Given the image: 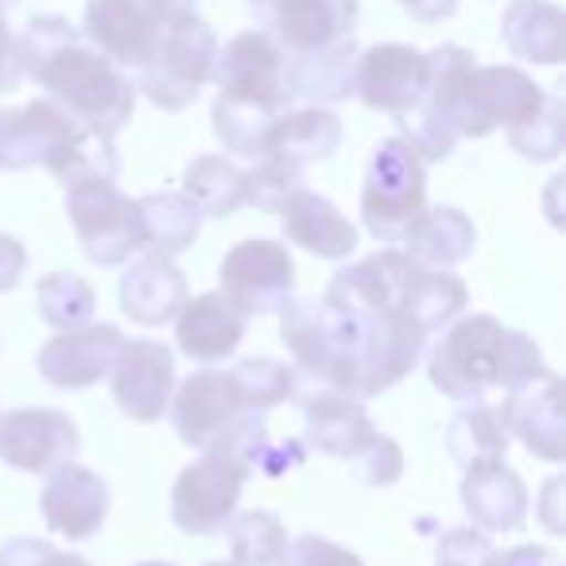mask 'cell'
Listing matches in <instances>:
<instances>
[{
	"label": "cell",
	"mask_w": 566,
	"mask_h": 566,
	"mask_svg": "<svg viewBox=\"0 0 566 566\" xmlns=\"http://www.w3.org/2000/svg\"><path fill=\"white\" fill-rule=\"evenodd\" d=\"M233 380L241 385V396L249 403V411H268L275 403L287 400V388H292V369L275 357H244L237 361Z\"/></svg>",
	"instance_id": "obj_39"
},
{
	"label": "cell",
	"mask_w": 566,
	"mask_h": 566,
	"mask_svg": "<svg viewBox=\"0 0 566 566\" xmlns=\"http://www.w3.org/2000/svg\"><path fill=\"white\" fill-rule=\"evenodd\" d=\"M35 311L51 331H78V326L94 323L97 295L78 272H51L35 287Z\"/></svg>",
	"instance_id": "obj_35"
},
{
	"label": "cell",
	"mask_w": 566,
	"mask_h": 566,
	"mask_svg": "<svg viewBox=\"0 0 566 566\" xmlns=\"http://www.w3.org/2000/svg\"><path fill=\"white\" fill-rule=\"evenodd\" d=\"M501 40L524 63L558 66L566 59V12L551 0H512L501 20Z\"/></svg>",
	"instance_id": "obj_27"
},
{
	"label": "cell",
	"mask_w": 566,
	"mask_h": 566,
	"mask_svg": "<svg viewBox=\"0 0 566 566\" xmlns=\"http://www.w3.org/2000/svg\"><path fill=\"white\" fill-rule=\"evenodd\" d=\"M133 4H140V9L148 12L159 28H164L167 20H179V17L198 12V0H133Z\"/></svg>",
	"instance_id": "obj_49"
},
{
	"label": "cell",
	"mask_w": 566,
	"mask_h": 566,
	"mask_svg": "<svg viewBox=\"0 0 566 566\" xmlns=\"http://www.w3.org/2000/svg\"><path fill=\"white\" fill-rule=\"evenodd\" d=\"M509 144L524 159H535V164H551V159L563 156V148H566L563 102H558V97H547V105H543L532 120L509 128Z\"/></svg>",
	"instance_id": "obj_38"
},
{
	"label": "cell",
	"mask_w": 566,
	"mask_h": 566,
	"mask_svg": "<svg viewBox=\"0 0 566 566\" xmlns=\"http://www.w3.org/2000/svg\"><path fill=\"white\" fill-rule=\"evenodd\" d=\"M303 408V439L318 454L342 458V462H354L373 439H377V427H373L369 411L361 408V400L338 392V388H326V392L311 396Z\"/></svg>",
	"instance_id": "obj_22"
},
{
	"label": "cell",
	"mask_w": 566,
	"mask_h": 566,
	"mask_svg": "<svg viewBox=\"0 0 566 566\" xmlns=\"http://www.w3.org/2000/svg\"><path fill=\"white\" fill-rule=\"evenodd\" d=\"M244 167L226 156H198L182 171V195L202 210V218H233L244 206Z\"/></svg>",
	"instance_id": "obj_32"
},
{
	"label": "cell",
	"mask_w": 566,
	"mask_h": 566,
	"mask_svg": "<svg viewBox=\"0 0 566 566\" xmlns=\"http://www.w3.org/2000/svg\"><path fill=\"white\" fill-rule=\"evenodd\" d=\"M140 566H175V563H140Z\"/></svg>",
	"instance_id": "obj_53"
},
{
	"label": "cell",
	"mask_w": 566,
	"mask_h": 566,
	"mask_svg": "<svg viewBox=\"0 0 566 566\" xmlns=\"http://www.w3.org/2000/svg\"><path fill=\"white\" fill-rule=\"evenodd\" d=\"M496 411H501L509 434H516L532 450V458H543V462H555V465L566 458L563 380L551 369H543L539 377L504 392V403Z\"/></svg>",
	"instance_id": "obj_16"
},
{
	"label": "cell",
	"mask_w": 566,
	"mask_h": 566,
	"mask_svg": "<svg viewBox=\"0 0 566 566\" xmlns=\"http://www.w3.org/2000/svg\"><path fill=\"white\" fill-rule=\"evenodd\" d=\"M547 105V94L520 66H473L462 136L481 140L493 128H516Z\"/></svg>",
	"instance_id": "obj_13"
},
{
	"label": "cell",
	"mask_w": 566,
	"mask_h": 566,
	"mask_svg": "<svg viewBox=\"0 0 566 566\" xmlns=\"http://www.w3.org/2000/svg\"><path fill=\"white\" fill-rule=\"evenodd\" d=\"M113 400L133 423H159L175 392V354L164 342L133 338L113 361Z\"/></svg>",
	"instance_id": "obj_14"
},
{
	"label": "cell",
	"mask_w": 566,
	"mask_h": 566,
	"mask_svg": "<svg viewBox=\"0 0 566 566\" xmlns=\"http://www.w3.org/2000/svg\"><path fill=\"white\" fill-rule=\"evenodd\" d=\"M20 74L48 90V97L94 133H120L133 120L136 86L117 63L94 51L63 17H32L17 40Z\"/></svg>",
	"instance_id": "obj_1"
},
{
	"label": "cell",
	"mask_w": 566,
	"mask_h": 566,
	"mask_svg": "<svg viewBox=\"0 0 566 566\" xmlns=\"http://www.w3.org/2000/svg\"><path fill=\"white\" fill-rule=\"evenodd\" d=\"M210 120H213V136L226 144V151H233L241 159H260L275 113L260 109V105L233 102V97H218L210 109Z\"/></svg>",
	"instance_id": "obj_37"
},
{
	"label": "cell",
	"mask_w": 566,
	"mask_h": 566,
	"mask_svg": "<svg viewBox=\"0 0 566 566\" xmlns=\"http://www.w3.org/2000/svg\"><path fill=\"white\" fill-rule=\"evenodd\" d=\"M9 4H17V0H0V12H4V9H9Z\"/></svg>",
	"instance_id": "obj_52"
},
{
	"label": "cell",
	"mask_w": 566,
	"mask_h": 566,
	"mask_svg": "<svg viewBox=\"0 0 566 566\" xmlns=\"http://www.w3.org/2000/svg\"><path fill=\"white\" fill-rule=\"evenodd\" d=\"M283 55H315L354 40L357 0H244Z\"/></svg>",
	"instance_id": "obj_8"
},
{
	"label": "cell",
	"mask_w": 566,
	"mask_h": 566,
	"mask_svg": "<svg viewBox=\"0 0 566 566\" xmlns=\"http://www.w3.org/2000/svg\"><path fill=\"white\" fill-rule=\"evenodd\" d=\"M0 566H90V558L74 555V551H59L48 539H32L20 535L0 547Z\"/></svg>",
	"instance_id": "obj_42"
},
{
	"label": "cell",
	"mask_w": 566,
	"mask_h": 566,
	"mask_svg": "<svg viewBox=\"0 0 566 566\" xmlns=\"http://www.w3.org/2000/svg\"><path fill=\"white\" fill-rule=\"evenodd\" d=\"M485 566H563V558L551 547H535V543H520L509 551H493Z\"/></svg>",
	"instance_id": "obj_46"
},
{
	"label": "cell",
	"mask_w": 566,
	"mask_h": 566,
	"mask_svg": "<svg viewBox=\"0 0 566 566\" xmlns=\"http://www.w3.org/2000/svg\"><path fill=\"white\" fill-rule=\"evenodd\" d=\"M221 300L237 315H275L295 295V264L283 241L252 237L221 256L218 268Z\"/></svg>",
	"instance_id": "obj_6"
},
{
	"label": "cell",
	"mask_w": 566,
	"mask_h": 566,
	"mask_svg": "<svg viewBox=\"0 0 566 566\" xmlns=\"http://www.w3.org/2000/svg\"><path fill=\"white\" fill-rule=\"evenodd\" d=\"M354 63H357V43L346 40L331 51H315V55H283V82L292 102L311 105H334L354 97Z\"/></svg>",
	"instance_id": "obj_28"
},
{
	"label": "cell",
	"mask_w": 566,
	"mask_h": 566,
	"mask_svg": "<svg viewBox=\"0 0 566 566\" xmlns=\"http://www.w3.org/2000/svg\"><path fill=\"white\" fill-rule=\"evenodd\" d=\"M120 346H125L120 326L86 323L78 331H59L51 342H43L35 354V369L51 388L82 392V388H94L97 380L109 377Z\"/></svg>",
	"instance_id": "obj_12"
},
{
	"label": "cell",
	"mask_w": 566,
	"mask_h": 566,
	"mask_svg": "<svg viewBox=\"0 0 566 566\" xmlns=\"http://www.w3.org/2000/svg\"><path fill=\"white\" fill-rule=\"evenodd\" d=\"M40 512L51 532L63 539H94L109 516V485L86 465L63 462L51 470L48 485H43Z\"/></svg>",
	"instance_id": "obj_18"
},
{
	"label": "cell",
	"mask_w": 566,
	"mask_h": 566,
	"mask_svg": "<svg viewBox=\"0 0 566 566\" xmlns=\"http://www.w3.org/2000/svg\"><path fill=\"white\" fill-rule=\"evenodd\" d=\"M427 90V55L408 43H377L354 63V97L377 113H411Z\"/></svg>",
	"instance_id": "obj_15"
},
{
	"label": "cell",
	"mask_w": 566,
	"mask_h": 566,
	"mask_svg": "<svg viewBox=\"0 0 566 566\" xmlns=\"http://www.w3.org/2000/svg\"><path fill=\"white\" fill-rule=\"evenodd\" d=\"M78 427L59 408H17L0 411V462L20 473H51L74 462Z\"/></svg>",
	"instance_id": "obj_11"
},
{
	"label": "cell",
	"mask_w": 566,
	"mask_h": 566,
	"mask_svg": "<svg viewBox=\"0 0 566 566\" xmlns=\"http://www.w3.org/2000/svg\"><path fill=\"white\" fill-rule=\"evenodd\" d=\"M462 504L470 512L473 527H481L485 535L520 532L527 520V485L520 481L516 470L504 465V458L473 462L465 465L462 478Z\"/></svg>",
	"instance_id": "obj_21"
},
{
	"label": "cell",
	"mask_w": 566,
	"mask_h": 566,
	"mask_svg": "<svg viewBox=\"0 0 566 566\" xmlns=\"http://www.w3.org/2000/svg\"><path fill=\"white\" fill-rule=\"evenodd\" d=\"M275 566H365L361 555H354L342 543L326 539V535H300L283 547L280 563Z\"/></svg>",
	"instance_id": "obj_41"
},
{
	"label": "cell",
	"mask_w": 566,
	"mask_h": 566,
	"mask_svg": "<svg viewBox=\"0 0 566 566\" xmlns=\"http://www.w3.org/2000/svg\"><path fill=\"white\" fill-rule=\"evenodd\" d=\"M280 218L287 244H295V249L311 252L318 260H346L357 249V229L349 226V218H342L338 206L311 187L295 190L283 202Z\"/></svg>",
	"instance_id": "obj_24"
},
{
	"label": "cell",
	"mask_w": 566,
	"mask_h": 566,
	"mask_svg": "<svg viewBox=\"0 0 566 566\" xmlns=\"http://www.w3.org/2000/svg\"><path fill=\"white\" fill-rule=\"evenodd\" d=\"M427 210V164L400 140H385L369 159L361 187V221L377 241H403Z\"/></svg>",
	"instance_id": "obj_5"
},
{
	"label": "cell",
	"mask_w": 566,
	"mask_h": 566,
	"mask_svg": "<svg viewBox=\"0 0 566 566\" xmlns=\"http://www.w3.org/2000/svg\"><path fill=\"white\" fill-rule=\"evenodd\" d=\"M423 268L408 256V252H373V256L357 260V264L342 268L331 280L323 300L331 307H342L349 315L380 318V315H403V303L416 275Z\"/></svg>",
	"instance_id": "obj_10"
},
{
	"label": "cell",
	"mask_w": 566,
	"mask_h": 566,
	"mask_svg": "<svg viewBox=\"0 0 566 566\" xmlns=\"http://www.w3.org/2000/svg\"><path fill=\"white\" fill-rule=\"evenodd\" d=\"M78 120L66 117L51 97L28 102L20 109H0V171H28V167H51L74 136Z\"/></svg>",
	"instance_id": "obj_19"
},
{
	"label": "cell",
	"mask_w": 566,
	"mask_h": 566,
	"mask_svg": "<svg viewBox=\"0 0 566 566\" xmlns=\"http://www.w3.org/2000/svg\"><path fill=\"white\" fill-rule=\"evenodd\" d=\"M63 187H74V182H86V179H113L117 182L120 175V156H117V144L113 136L94 133V128H74V136L63 144L55 159L48 167Z\"/></svg>",
	"instance_id": "obj_34"
},
{
	"label": "cell",
	"mask_w": 566,
	"mask_h": 566,
	"mask_svg": "<svg viewBox=\"0 0 566 566\" xmlns=\"http://www.w3.org/2000/svg\"><path fill=\"white\" fill-rule=\"evenodd\" d=\"M354 470L365 485H392V481L403 473V454L388 434H377V439L354 458Z\"/></svg>",
	"instance_id": "obj_43"
},
{
	"label": "cell",
	"mask_w": 566,
	"mask_h": 566,
	"mask_svg": "<svg viewBox=\"0 0 566 566\" xmlns=\"http://www.w3.org/2000/svg\"><path fill=\"white\" fill-rule=\"evenodd\" d=\"M400 9L419 24H442L458 12V0H400Z\"/></svg>",
	"instance_id": "obj_48"
},
{
	"label": "cell",
	"mask_w": 566,
	"mask_h": 566,
	"mask_svg": "<svg viewBox=\"0 0 566 566\" xmlns=\"http://www.w3.org/2000/svg\"><path fill=\"white\" fill-rule=\"evenodd\" d=\"M268 447H272V439H268L264 416L241 411L226 431L206 442L195 462L182 465L171 489L175 524L187 535H221V527L237 512L244 478L260 470V458Z\"/></svg>",
	"instance_id": "obj_3"
},
{
	"label": "cell",
	"mask_w": 566,
	"mask_h": 566,
	"mask_svg": "<svg viewBox=\"0 0 566 566\" xmlns=\"http://www.w3.org/2000/svg\"><path fill=\"white\" fill-rule=\"evenodd\" d=\"M117 300L125 318H133L136 326H164L187 303V275L179 272L171 256L148 252L125 268Z\"/></svg>",
	"instance_id": "obj_23"
},
{
	"label": "cell",
	"mask_w": 566,
	"mask_h": 566,
	"mask_svg": "<svg viewBox=\"0 0 566 566\" xmlns=\"http://www.w3.org/2000/svg\"><path fill=\"white\" fill-rule=\"evenodd\" d=\"M20 55H17V35L9 32L4 17H0V94H9V90L20 86Z\"/></svg>",
	"instance_id": "obj_47"
},
{
	"label": "cell",
	"mask_w": 566,
	"mask_h": 566,
	"mask_svg": "<svg viewBox=\"0 0 566 566\" xmlns=\"http://www.w3.org/2000/svg\"><path fill=\"white\" fill-rule=\"evenodd\" d=\"M434 566H458V563H447V558H434Z\"/></svg>",
	"instance_id": "obj_51"
},
{
	"label": "cell",
	"mask_w": 566,
	"mask_h": 566,
	"mask_svg": "<svg viewBox=\"0 0 566 566\" xmlns=\"http://www.w3.org/2000/svg\"><path fill=\"white\" fill-rule=\"evenodd\" d=\"M465 303H470V292H465V283L450 268H423L416 275V283H411L403 315L423 334H434V331H447L454 318H462Z\"/></svg>",
	"instance_id": "obj_33"
},
{
	"label": "cell",
	"mask_w": 566,
	"mask_h": 566,
	"mask_svg": "<svg viewBox=\"0 0 566 566\" xmlns=\"http://www.w3.org/2000/svg\"><path fill=\"white\" fill-rule=\"evenodd\" d=\"M342 144V117L326 105H307V109L275 113L268 128L264 156L283 159V164L307 167L318 159H331ZM260 156V159H264Z\"/></svg>",
	"instance_id": "obj_26"
},
{
	"label": "cell",
	"mask_w": 566,
	"mask_h": 566,
	"mask_svg": "<svg viewBox=\"0 0 566 566\" xmlns=\"http://www.w3.org/2000/svg\"><path fill=\"white\" fill-rule=\"evenodd\" d=\"M66 213L78 233V244L94 264L117 268L140 249L136 202L120 195L113 179H86L66 187Z\"/></svg>",
	"instance_id": "obj_7"
},
{
	"label": "cell",
	"mask_w": 566,
	"mask_h": 566,
	"mask_svg": "<svg viewBox=\"0 0 566 566\" xmlns=\"http://www.w3.org/2000/svg\"><path fill=\"white\" fill-rule=\"evenodd\" d=\"M213 59H218V35L198 12L167 20L159 28L156 51L140 66V90L148 94L151 105L179 113L187 105H195V97L210 82Z\"/></svg>",
	"instance_id": "obj_4"
},
{
	"label": "cell",
	"mask_w": 566,
	"mask_h": 566,
	"mask_svg": "<svg viewBox=\"0 0 566 566\" xmlns=\"http://www.w3.org/2000/svg\"><path fill=\"white\" fill-rule=\"evenodd\" d=\"M82 40L109 63L140 71L159 40V24L133 0H90L82 17Z\"/></svg>",
	"instance_id": "obj_20"
},
{
	"label": "cell",
	"mask_w": 566,
	"mask_h": 566,
	"mask_svg": "<svg viewBox=\"0 0 566 566\" xmlns=\"http://www.w3.org/2000/svg\"><path fill=\"white\" fill-rule=\"evenodd\" d=\"M28 272V244L12 233H0V295L12 292Z\"/></svg>",
	"instance_id": "obj_45"
},
{
	"label": "cell",
	"mask_w": 566,
	"mask_h": 566,
	"mask_svg": "<svg viewBox=\"0 0 566 566\" xmlns=\"http://www.w3.org/2000/svg\"><path fill=\"white\" fill-rule=\"evenodd\" d=\"M547 369L543 354L524 331H509L493 315H465L447 326L439 346L431 349V385L450 400H481L501 388L512 392L524 380Z\"/></svg>",
	"instance_id": "obj_2"
},
{
	"label": "cell",
	"mask_w": 566,
	"mask_h": 566,
	"mask_svg": "<svg viewBox=\"0 0 566 566\" xmlns=\"http://www.w3.org/2000/svg\"><path fill=\"white\" fill-rule=\"evenodd\" d=\"M489 555H493V543L481 527H450L434 551V558H447L458 566H485Z\"/></svg>",
	"instance_id": "obj_44"
},
{
	"label": "cell",
	"mask_w": 566,
	"mask_h": 566,
	"mask_svg": "<svg viewBox=\"0 0 566 566\" xmlns=\"http://www.w3.org/2000/svg\"><path fill=\"white\" fill-rule=\"evenodd\" d=\"M202 566H237V563H233V558H229V563H226V558H213V563H202Z\"/></svg>",
	"instance_id": "obj_50"
},
{
	"label": "cell",
	"mask_w": 566,
	"mask_h": 566,
	"mask_svg": "<svg viewBox=\"0 0 566 566\" xmlns=\"http://www.w3.org/2000/svg\"><path fill=\"white\" fill-rule=\"evenodd\" d=\"M136 226H140V244L159 256H179L202 233V210L187 195H144L136 198Z\"/></svg>",
	"instance_id": "obj_30"
},
{
	"label": "cell",
	"mask_w": 566,
	"mask_h": 566,
	"mask_svg": "<svg viewBox=\"0 0 566 566\" xmlns=\"http://www.w3.org/2000/svg\"><path fill=\"white\" fill-rule=\"evenodd\" d=\"M171 423L187 447L202 450L213 434H221L241 411H249L241 396V385L226 369H198L171 392Z\"/></svg>",
	"instance_id": "obj_17"
},
{
	"label": "cell",
	"mask_w": 566,
	"mask_h": 566,
	"mask_svg": "<svg viewBox=\"0 0 566 566\" xmlns=\"http://www.w3.org/2000/svg\"><path fill=\"white\" fill-rule=\"evenodd\" d=\"M175 323V342L190 361H221L229 357L244 338V315H237L218 292L195 295L179 307Z\"/></svg>",
	"instance_id": "obj_25"
},
{
	"label": "cell",
	"mask_w": 566,
	"mask_h": 566,
	"mask_svg": "<svg viewBox=\"0 0 566 566\" xmlns=\"http://www.w3.org/2000/svg\"><path fill=\"white\" fill-rule=\"evenodd\" d=\"M210 82H218V97L260 105L268 113H283L292 102L283 82V51L264 32H241L218 48Z\"/></svg>",
	"instance_id": "obj_9"
},
{
	"label": "cell",
	"mask_w": 566,
	"mask_h": 566,
	"mask_svg": "<svg viewBox=\"0 0 566 566\" xmlns=\"http://www.w3.org/2000/svg\"><path fill=\"white\" fill-rule=\"evenodd\" d=\"M447 450L462 470L473 462L504 458L509 454V427H504L501 411L485 400H465V408L447 427Z\"/></svg>",
	"instance_id": "obj_31"
},
{
	"label": "cell",
	"mask_w": 566,
	"mask_h": 566,
	"mask_svg": "<svg viewBox=\"0 0 566 566\" xmlns=\"http://www.w3.org/2000/svg\"><path fill=\"white\" fill-rule=\"evenodd\" d=\"M303 167L295 164H283V159H256V167L252 171H244V206H252V210L260 213H280L283 202L295 195V190L303 187L300 182Z\"/></svg>",
	"instance_id": "obj_40"
},
{
	"label": "cell",
	"mask_w": 566,
	"mask_h": 566,
	"mask_svg": "<svg viewBox=\"0 0 566 566\" xmlns=\"http://www.w3.org/2000/svg\"><path fill=\"white\" fill-rule=\"evenodd\" d=\"M473 244H478V229L454 206H427L403 233V252L419 268H454L470 260Z\"/></svg>",
	"instance_id": "obj_29"
},
{
	"label": "cell",
	"mask_w": 566,
	"mask_h": 566,
	"mask_svg": "<svg viewBox=\"0 0 566 566\" xmlns=\"http://www.w3.org/2000/svg\"><path fill=\"white\" fill-rule=\"evenodd\" d=\"M221 532H226L237 566H275L287 547V527L264 509L233 512Z\"/></svg>",
	"instance_id": "obj_36"
}]
</instances>
